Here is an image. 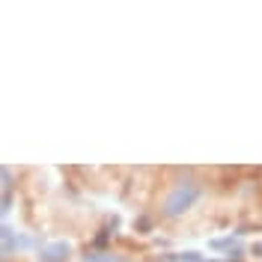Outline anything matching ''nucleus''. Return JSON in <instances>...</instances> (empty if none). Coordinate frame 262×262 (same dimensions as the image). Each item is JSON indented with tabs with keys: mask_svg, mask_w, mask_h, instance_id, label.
Segmentation results:
<instances>
[{
	"mask_svg": "<svg viewBox=\"0 0 262 262\" xmlns=\"http://www.w3.org/2000/svg\"><path fill=\"white\" fill-rule=\"evenodd\" d=\"M66 250H69V245H51L48 250L42 253V262H63Z\"/></svg>",
	"mask_w": 262,
	"mask_h": 262,
	"instance_id": "nucleus-1",
	"label": "nucleus"
},
{
	"mask_svg": "<svg viewBox=\"0 0 262 262\" xmlns=\"http://www.w3.org/2000/svg\"><path fill=\"white\" fill-rule=\"evenodd\" d=\"M6 209H9V191L3 194V200H0V214H6Z\"/></svg>",
	"mask_w": 262,
	"mask_h": 262,
	"instance_id": "nucleus-2",
	"label": "nucleus"
}]
</instances>
